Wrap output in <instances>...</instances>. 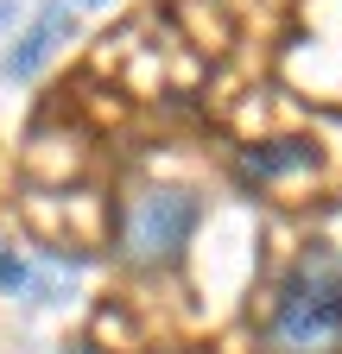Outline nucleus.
Here are the masks:
<instances>
[{"label":"nucleus","mask_w":342,"mask_h":354,"mask_svg":"<svg viewBox=\"0 0 342 354\" xmlns=\"http://www.w3.org/2000/svg\"><path fill=\"white\" fill-rule=\"evenodd\" d=\"M267 335L279 354H336L342 348V259L336 253H305L285 272Z\"/></svg>","instance_id":"obj_1"},{"label":"nucleus","mask_w":342,"mask_h":354,"mask_svg":"<svg viewBox=\"0 0 342 354\" xmlns=\"http://www.w3.org/2000/svg\"><path fill=\"white\" fill-rule=\"evenodd\" d=\"M197 196L184 190H152L134 203V215H127V259H140V266H171L190 234H197Z\"/></svg>","instance_id":"obj_2"},{"label":"nucleus","mask_w":342,"mask_h":354,"mask_svg":"<svg viewBox=\"0 0 342 354\" xmlns=\"http://www.w3.org/2000/svg\"><path fill=\"white\" fill-rule=\"evenodd\" d=\"M64 32H70V13H64V7H45V13L32 19V32L7 51V76H13V82L38 76V70H45V57L57 51V38H64Z\"/></svg>","instance_id":"obj_3"},{"label":"nucleus","mask_w":342,"mask_h":354,"mask_svg":"<svg viewBox=\"0 0 342 354\" xmlns=\"http://www.w3.org/2000/svg\"><path fill=\"white\" fill-rule=\"evenodd\" d=\"M317 152H311V140H273V146H253L247 158H241V177H247V184H253V177H260V184H267V177H285V171H305Z\"/></svg>","instance_id":"obj_4"},{"label":"nucleus","mask_w":342,"mask_h":354,"mask_svg":"<svg viewBox=\"0 0 342 354\" xmlns=\"http://www.w3.org/2000/svg\"><path fill=\"white\" fill-rule=\"evenodd\" d=\"M26 259H13V253H0V285H7V291H26Z\"/></svg>","instance_id":"obj_5"},{"label":"nucleus","mask_w":342,"mask_h":354,"mask_svg":"<svg viewBox=\"0 0 342 354\" xmlns=\"http://www.w3.org/2000/svg\"><path fill=\"white\" fill-rule=\"evenodd\" d=\"M82 7H108V0H82Z\"/></svg>","instance_id":"obj_6"}]
</instances>
